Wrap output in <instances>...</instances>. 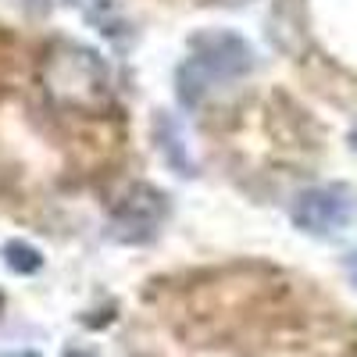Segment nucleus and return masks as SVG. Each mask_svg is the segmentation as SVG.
<instances>
[{
    "label": "nucleus",
    "instance_id": "f257e3e1",
    "mask_svg": "<svg viewBox=\"0 0 357 357\" xmlns=\"http://www.w3.org/2000/svg\"><path fill=\"white\" fill-rule=\"evenodd\" d=\"M40 89L57 111L100 114L114 104V86L107 61L79 40H57L40 57Z\"/></svg>",
    "mask_w": 357,
    "mask_h": 357
},
{
    "label": "nucleus",
    "instance_id": "f03ea898",
    "mask_svg": "<svg viewBox=\"0 0 357 357\" xmlns=\"http://www.w3.org/2000/svg\"><path fill=\"white\" fill-rule=\"evenodd\" d=\"M354 215H357V193L347 183L307 186L289 204V222L307 236H321V240L343 232L354 222Z\"/></svg>",
    "mask_w": 357,
    "mask_h": 357
},
{
    "label": "nucleus",
    "instance_id": "7ed1b4c3",
    "mask_svg": "<svg viewBox=\"0 0 357 357\" xmlns=\"http://www.w3.org/2000/svg\"><path fill=\"white\" fill-rule=\"evenodd\" d=\"M168 211H172V204H168L165 190H158L151 183H136L111 207L107 240H114V243H146V240H154L161 222L168 218Z\"/></svg>",
    "mask_w": 357,
    "mask_h": 357
},
{
    "label": "nucleus",
    "instance_id": "20e7f679",
    "mask_svg": "<svg viewBox=\"0 0 357 357\" xmlns=\"http://www.w3.org/2000/svg\"><path fill=\"white\" fill-rule=\"evenodd\" d=\"M190 57L215 82L240 79V75L254 72V65H257V50L250 47V40H243L232 29H200V33H193Z\"/></svg>",
    "mask_w": 357,
    "mask_h": 357
},
{
    "label": "nucleus",
    "instance_id": "39448f33",
    "mask_svg": "<svg viewBox=\"0 0 357 357\" xmlns=\"http://www.w3.org/2000/svg\"><path fill=\"white\" fill-rule=\"evenodd\" d=\"M151 136H154V151L165 161V168H172L175 175H183V178H193L197 175V161L190 154L186 132H183V126H178V118L172 111H154Z\"/></svg>",
    "mask_w": 357,
    "mask_h": 357
},
{
    "label": "nucleus",
    "instance_id": "423d86ee",
    "mask_svg": "<svg viewBox=\"0 0 357 357\" xmlns=\"http://www.w3.org/2000/svg\"><path fill=\"white\" fill-rule=\"evenodd\" d=\"M82 15H86V22L93 25L118 54L132 50V43H136V25H132L129 11L118 4V0H86Z\"/></svg>",
    "mask_w": 357,
    "mask_h": 357
},
{
    "label": "nucleus",
    "instance_id": "0eeeda50",
    "mask_svg": "<svg viewBox=\"0 0 357 357\" xmlns=\"http://www.w3.org/2000/svg\"><path fill=\"white\" fill-rule=\"evenodd\" d=\"M215 89V79L207 75L193 57H186L183 65L175 68V97H178V104L183 107H197V104H204V97Z\"/></svg>",
    "mask_w": 357,
    "mask_h": 357
},
{
    "label": "nucleus",
    "instance_id": "6e6552de",
    "mask_svg": "<svg viewBox=\"0 0 357 357\" xmlns=\"http://www.w3.org/2000/svg\"><path fill=\"white\" fill-rule=\"evenodd\" d=\"M0 257H4V264L11 268L15 275H36L40 268H43L40 247L25 243V240H8L4 247H0Z\"/></svg>",
    "mask_w": 357,
    "mask_h": 357
},
{
    "label": "nucleus",
    "instance_id": "1a4fd4ad",
    "mask_svg": "<svg viewBox=\"0 0 357 357\" xmlns=\"http://www.w3.org/2000/svg\"><path fill=\"white\" fill-rule=\"evenodd\" d=\"M22 4H25V11H29V15L47 18V15H54L57 8H68L72 0H22Z\"/></svg>",
    "mask_w": 357,
    "mask_h": 357
},
{
    "label": "nucleus",
    "instance_id": "9d476101",
    "mask_svg": "<svg viewBox=\"0 0 357 357\" xmlns=\"http://www.w3.org/2000/svg\"><path fill=\"white\" fill-rule=\"evenodd\" d=\"M343 272H347V279L357 286V250H350V254L343 257Z\"/></svg>",
    "mask_w": 357,
    "mask_h": 357
},
{
    "label": "nucleus",
    "instance_id": "9b49d317",
    "mask_svg": "<svg viewBox=\"0 0 357 357\" xmlns=\"http://www.w3.org/2000/svg\"><path fill=\"white\" fill-rule=\"evenodd\" d=\"M207 4H218V8H240L247 0H207Z\"/></svg>",
    "mask_w": 357,
    "mask_h": 357
},
{
    "label": "nucleus",
    "instance_id": "f8f14e48",
    "mask_svg": "<svg viewBox=\"0 0 357 357\" xmlns=\"http://www.w3.org/2000/svg\"><path fill=\"white\" fill-rule=\"evenodd\" d=\"M0 357H40L36 350H8V354H0Z\"/></svg>",
    "mask_w": 357,
    "mask_h": 357
},
{
    "label": "nucleus",
    "instance_id": "ddd939ff",
    "mask_svg": "<svg viewBox=\"0 0 357 357\" xmlns=\"http://www.w3.org/2000/svg\"><path fill=\"white\" fill-rule=\"evenodd\" d=\"M350 357H357V350H354V354H350Z\"/></svg>",
    "mask_w": 357,
    "mask_h": 357
}]
</instances>
